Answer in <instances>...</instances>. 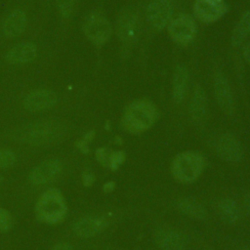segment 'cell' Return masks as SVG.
<instances>
[{
  "label": "cell",
  "mask_w": 250,
  "mask_h": 250,
  "mask_svg": "<svg viewBox=\"0 0 250 250\" xmlns=\"http://www.w3.org/2000/svg\"><path fill=\"white\" fill-rule=\"evenodd\" d=\"M65 134V127L56 120L32 122L17 130L16 138L31 146H48L60 142Z\"/></svg>",
  "instance_id": "6da1fadb"
},
{
  "label": "cell",
  "mask_w": 250,
  "mask_h": 250,
  "mask_svg": "<svg viewBox=\"0 0 250 250\" xmlns=\"http://www.w3.org/2000/svg\"><path fill=\"white\" fill-rule=\"evenodd\" d=\"M158 117L155 105L145 100L135 101L128 105L122 117L123 128L132 133L139 134L150 128Z\"/></svg>",
  "instance_id": "7a4b0ae2"
},
{
  "label": "cell",
  "mask_w": 250,
  "mask_h": 250,
  "mask_svg": "<svg viewBox=\"0 0 250 250\" xmlns=\"http://www.w3.org/2000/svg\"><path fill=\"white\" fill-rule=\"evenodd\" d=\"M66 212L65 200L58 188H50L44 191L35 204L37 219L49 225H56L62 222Z\"/></svg>",
  "instance_id": "3957f363"
},
{
  "label": "cell",
  "mask_w": 250,
  "mask_h": 250,
  "mask_svg": "<svg viewBox=\"0 0 250 250\" xmlns=\"http://www.w3.org/2000/svg\"><path fill=\"white\" fill-rule=\"evenodd\" d=\"M205 166L204 157L195 151H185L178 154L171 166L175 179L182 183H191L202 173Z\"/></svg>",
  "instance_id": "277c9868"
},
{
  "label": "cell",
  "mask_w": 250,
  "mask_h": 250,
  "mask_svg": "<svg viewBox=\"0 0 250 250\" xmlns=\"http://www.w3.org/2000/svg\"><path fill=\"white\" fill-rule=\"evenodd\" d=\"M141 21L138 13L132 8L123 9L116 21V33L125 45H131L139 37Z\"/></svg>",
  "instance_id": "5b68a950"
},
{
  "label": "cell",
  "mask_w": 250,
  "mask_h": 250,
  "mask_svg": "<svg viewBox=\"0 0 250 250\" xmlns=\"http://www.w3.org/2000/svg\"><path fill=\"white\" fill-rule=\"evenodd\" d=\"M83 31L94 44L103 45L110 37L111 26L104 16L94 12L86 17L83 22Z\"/></svg>",
  "instance_id": "8992f818"
},
{
  "label": "cell",
  "mask_w": 250,
  "mask_h": 250,
  "mask_svg": "<svg viewBox=\"0 0 250 250\" xmlns=\"http://www.w3.org/2000/svg\"><path fill=\"white\" fill-rule=\"evenodd\" d=\"M58 103L57 94L48 89H38L28 93L23 99V107L32 112L44 111L52 108Z\"/></svg>",
  "instance_id": "52a82bcc"
},
{
  "label": "cell",
  "mask_w": 250,
  "mask_h": 250,
  "mask_svg": "<svg viewBox=\"0 0 250 250\" xmlns=\"http://www.w3.org/2000/svg\"><path fill=\"white\" fill-rule=\"evenodd\" d=\"M168 30L174 41L181 44H188L195 36L196 25L191 17L182 15L170 22Z\"/></svg>",
  "instance_id": "ba28073f"
},
{
  "label": "cell",
  "mask_w": 250,
  "mask_h": 250,
  "mask_svg": "<svg viewBox=\"0 0 250 250\" xmlns=\"http://www.w3.org/2000/svg\"><path fill=\"white\" fill-rule=\"evenodd\" d=\"M62 170V162L57 158L47 159L35 166L28 174V181L34 186L44 185L56 178Z\"/></svg>",
  "instance_id": "9c48e42d"
},
{
  "label": "cell",
  "mask_w": 250,
  "mask_h": 250,
  "mask_svg": "<svg viewBox=\"0 0 250 250\" xmlns=\"http://www.w3.org/2000/svg\"><path fill=\"white\" fill-rule=\"evenodd\" d=\"M215 149L219 157L228 162H238L243 155L240 143L233 135L229 133L217 139Z\"/></svg>",
  "instance_id": "30bf717a"
},
{
  "label": "cell",
  "mask_w": 250,
  "mask_h": 250,
  "mask_svg": "<svg viewBox=\"0 0 250 250\" xmlns=\"http://www.w3.org/2000/svg\"><path fill=\"white\" fill-rule=\"evenodd\" d=\"M173 13V2L168 0H153L146 9L148 22L155 29L160 30L168 23Z\"/></svg>",
  "instance_id": "8fae6325"
},
{
  "label": "cell",
  "mask_w": 250,
  "mask_h": 250,
  "mask_svg": "<svg viewBox=\"0 0 250 250\" xmlns=\"http://www.w3.org/2000/svg\"><path fill=\"white\" fill-rule=\"evenodd\" d=\"M108 226V221L104 217L89 216L77 220L72 227L74 233L82 238L96 236L103 232Z\"/></svg>",
  "instance_id": "7c38bea8"
},
{
  "label": "cell",
  "mask_w": 250,
  "mask_h": 250,
  "mask_svg": "<svg viewBox=\"0 0 250 250\" xmlns=\"http://www.w3.org/2000/svg\"><path fill=\"white\" fill-rule=\"evenodd\" d=\"M214 90L218 104L227 114H232L234 110V103L232 93L227 77L220 71L215 74Z\"/></svg>",
  "instance_id": "4fadbf2b"
},
{
  "label": "cell",
  "mask_w": 250,
  "mask_h": 250,
  "mask_svg": "<svg viewBox=\"0 0 250 250\" xmlns=\"http://www.w3.org/2000/svg\"><path fill=\"white\" fill-rule=\"evenodd\" d=\"M155 241L163 250H185L188 244L187 235L175 229H161L157 231Z\"/></svg>",
  "instance_id": "5bb4252c"
},
{
  "label": "cell",
  "mask_w": 250,
  "mask_h": 250,
  "mask_svg": "<svg viewBox=\"0 0 250 250\" xmlns=\"http://www.w3.org/2000/svg\"><path fill=\"white\" fill-rule=\"evenodd\" d=\"M194 15L203 22H213L222 18L227 12L224 3H212L207 0H197L194 4Z\"/></svg>",
  "instance_id": "9a60e30c"
},
{
  "label": "cell",
  "mask_w": 250,
  "mask_h": 250,
  "mask_svg": "<svg viewBox=\"0 0 250 250\" xmlns=\"http://www.w3.org/2000/svg\"><path fill=\"white\" fill-rule=\"evenodd\" d=\"M27 18L25 13L21 9L11 12L3 21L2 32L7 38H16L23 33L26 28Z\"/></svg>",
  "instance_id": "2e32d148"
},
{
  "label": "cell",
  "mask_w": 250,
  "mask_h": 250,
  "mask_svg": "<svg viewBox=\"0 0 250 250\" xmlns=\"http://www.w3.org/2000/svg\"><path fill=\"white\" fill-rule=\"evenodd\" d=\"M37 55V47L31 42H21L11 48L6 54L10 64H24L32 62Z\"/></svg>",
  "instance_id": "e0dca14e"
},
{
  "label": "cell",
  "mask_w": 250,
  "mask_h": 250,
  "mask_svg": "<svg viewBox=\"0 0 250 250\" xmlns=\"http://www.w3.org/2000/svg\"><path fill=\"white\" fill-rule=\"evenodd\" d=\"M189 111H190V115L192 117V120L195 123H202L205 118H206V114H207V99H206V95L205 92L203 91V89L201 87H196L191 103H190V106H189Z\"/></svg>",
  "instance_id": "ac0fdd59"
},
{
  "label": "cell",
  "mask_w": 250,
  "mask_h": 250,
  "mask_svg": "<svg viewBox=\"0 0 250 250\" xmlns=\"http://www.w3.org/2000/svg\"><path fill=\"white\" fill-rule=\"evenodd\" d=\"M178 209L189 218L196 220H203L207 213L204 206L193 198H183L177 203Z\"/></svg>",
  "instance_id": "d6986e66"
},
{
  "label": "cell",
  "mask_w": 250,
  "mask_h": 250,
  "mask_svg": "<svg viewBox=\"0 0 250 250\" xmlns=\"http://www.w3.org/2000/svg\"><path fill=\"white\" fill-rule=\"evenodd\" d=\"M218 212L221 219L228 224H235L240 217L237 203L231 198H224L218 204Z\"/></svg>",
  "instance_id": "ffe728a7"
},
{
  "label": "cell",
  "mask_w": 250,
  "mask_h": 250,
  "mask_svg": "<svg viewBox=\"0 0 250 250\" xmlns=\"http://www.w3.org/2000/svg\"><path fill=\"white\" fill-rule=\"evenodd\" d=\"M188 70L183 65H178L175 69L173 80V98L176 103H181L184 99L188 87Z\"/></svg>",
  "instance_id": "44dd1931"
},
{
  "label": "cell",
  "mask_w": 250,
  "mask_h": 250,
  "mask_svg": "<svg viewBox=\"0 0 250 250\" xmlns=\"http://www.w3.org/2000/svg\"><path fill=\"white\" fill-rule=\"evenodd\" d=\"M250 32V11H246L242 14L238 23L233 29L231 35V43L233 46L240 45L248 33Z\"/></svg>",
  "instance_id": "7402d4cb"
},
{
  "label": "cell",
  "mask_w": 250,
  "mask_h": 250,
  "mask_svg": "<svg viewBox=\"0 0 250 250\" xmlns=\"http://www.w3.org/2000/svg\"><path fill=\"white\" fill-rule=\"evenodd\" d=\"M16 162V154L10 149H0V169L13 166Z\"/></svg>",
  "instance_id": "603a6c76"
},
{
  "label": "cell",
  "mask_w": 250,
  "mask_h": 250,
  "mask_svg": "<svg viewBox=\"0 0 250 250\" xmlns=\"http://www.w3.org/2000/svg\"><path fill=\"white\" fill-rule=\"evenodd\" d=\"M57 6L61 16L64 19H67L73 12L74 0H57Z\"/></svg>",
  "instance_id": "cb8c5ba5"
},
{
  "label": "cell",
  "mask_w": 250,
  "mask_h": 250,
  "mask_svg": "<svg viewBox=\"0 0 250 250\" xmlns=\"http://www.w3.org/2000/svg\"><path fill=\"white\" fill-rule=\"evenodd\" d=\"M13 225V219L10 212L4 208H0V231H8Z\"/></svg>",
  "instance_id": "d4e9b609"
},
{
  "label": "cell",
  "mask_w": 250,
  "mask_h": 250,
  "mask_svg": "<svg viewBox=\"0 0 250 250\" xmlns=\"http://www.w3.org/2000/svg\"><path fill=\"white\" fill-rule=\"evenodd\" d=\"M125 160V153L121 150L110 152L108 158V166L111 170H117Z\"/></svg>",
  "instance_id": "484cf974"
},
{
  "label": "cell",
  "mask_w": 250,
  "mask_h": 250,
  "mask_svg": "<svg viewBox=\"0 0 250 250\" xmlns=\"http://www.w3.org/2000/svg\"><path fill=\"white\" fill-rule=\"evenodd\" d=\"M96 158L103 166H108V158L109 154L107 149L104 147H100L96 150Z\"/></svg>",
  "instance_id": "4316f807"
},
{
  "label": "cell",
  "mask_w": 250,
  "mask_h": 250,
  "mask_svg": "<svg viewBox=\"0 0 250 250\" xmlns=\"http://www.w3.org/2000/svg\"><path fill=\"white\" fill-rule=\"evenodd\" d=\"M95 175L91 172H84L82 175V183L84 187H91L95 182Z\"/></svg>",
  "instance_id": "83f0119b"
},
{
  "label": "cell",
  "mask_w": 250,
  "mask_h": 250,
  "mask_svg": "<svg viewBox=\"0 0 250 250\" xmlns=\"http://www.w3.org/2000/svg\"><path fill=\"white\" fill-rule=\"evenodd\" d=\"M76 146H77V148L82 152V153H88L89 152V147H88V143L85 141V140H83V139H81V140H79V141H77L76 142Z\"/></svg>",
  "instance_id": "f1b7e54d"
},
{
  "label": "cell",
  "mask_w": 250,
  "mask_h": 250,
  "mask_svg": "<svg viewBox=\"0 0 250 250\" xmlns=\"http://www.w3.org/2000/svg\"><path fill=\"white\" fill-rule=\"evenodd\" d=\"M51 250H74L73 246L66 242H61L56 244Z\"/></svg>",
  "instance_id": "f546056e"
},
{
  "label": "cell",
  "mask_w": 250,
  "mask_h": 250,
  "mask_svg": "<svg viewBox=\"0 0 250 250\" xmlns=\"http://www.w3.org/2000/svg\"><path fill=\"white\" fill-rule=\"evenodd\" d=\"M115 188V183L113 181H109V182H106L104 186H103V190L106 193L108 192H111Z\"/></svg>",
  "instance_id": "4dcf8cb0"
},
{
  "label": "cell",
  "mask_w": 250,
  "mask_h": 250,
  "mask_svg": "<svg viewBox=\"0 0 250 250\" xmlns=\"http://www.w3.org/2000/svg\"><path fill=\"white\" fill-rule=\"evenodd\" d=\"M243 56L245 61L248 62V64H250V42L245 45L243 49Z\"/></svg>",
  "instance_id": "1f68e13d"
},
{
  "label": "cell",
  "mask_w": 250,
  "mask_h": 250,
  "mask_svg": "<svg viewBox=\"0 0 250 250\" xmlns=\"http://www.w3.org/2000/svg\"><path fill=\"white\" fill-rule=\"evenodd\" d=\"M94 137H95V132L94 131H90V132H88V133H86L84 135L83 140H85L87 143H90L94 139Z\"/></svg>",
  "instance_id": "d6a6232c"
},
{
  "label": "cell",
  "mask_w": 250,
  "mask_h": 250,
  "mask_svg": "<svg viewBox=\"0 0 250 250\" xmlns=\"http://www.w3.org/2000/svg\"><path fill=\"white\" fill-rule=\"evenodd\" d=\"M244 205L248 213H250V193H248L244 199Z\"/></svg>",
  "instance_id": "836d02e7"
},
{
  "label": "cell",
  "mask_w": 250,
  "mask_h": 250,
  "mask_svg": "<svg viewBox=\"0 0 250 250\" xmlns=\"http://www.w3.org/2000/svg\"><path fill=\"white\" fill-rule=\"evenodd\" d=\"M207 1L212 2V3H216V4H218V3H223V0H207Z\"/></svg>",
  "instance_id": "e575fe53"
},
{
  "label": "cell",
  "mask_w": 250,
  "mask_h": 250,
  "mask_svg": "<svg viewBox=\"0 0 250 250\" xmlns=\"http://www.w3.org/2000/svg\"><path fill=\"white\" fill-rule=\"evenodd\" d=\"M2 181H3V177L0 175V184L2 183Z\"/></svg>",
  "instance_id": "d590c367"
},
{
  "label": "cell",
  "mask_w": 250,
  "mask_h": 250,
  "mask_svg": "<svg viewBox=\"0 0 250 250\" xmlns=\"http://www.w3.org/2000/svg\"><path fill=\"white\" fill-rule=\"evenodd\" d=\"M168 1H170V2H173V1H174V0H168Z\"/></svg>",
  "instance_id": "8d00e7d4"
},
{
  "label": "cell",
  "mask_w": 250,
  "mask_h": 250,
  "mask_svg": "<svg viewBox=\"0 0 250 250\" xmlns=\"http://www.w3.org/2000/svg\"><path fill=\"white\" fill-rule=\"evenodd\" d=\"M243 250H250V249H243Z\"/></svg>",
  "instance_id": "74e56055"
}]
</instances>
